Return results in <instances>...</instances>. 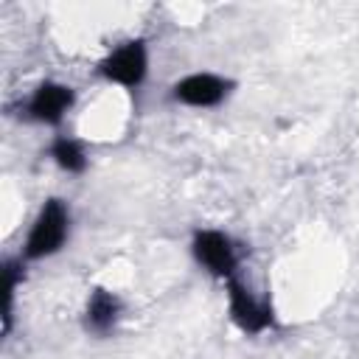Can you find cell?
Listing matches in <instances>:
<instances>
[{
	"instance_id": "obj_2",
	"label": "cell",
	"mask_w": 359,
	"mask_h": 359,
	"mask_svg": "<svg viewBox=\"0 0 359 359\" xmlns=\"http://www.w3.org/2000/svg\"><path fill=\"white\" fill-rule=\"evenodd\" d=\"M101 73L118 84H126V87H135L140 84L143 73H146V48L143 42H129L123 48H118L104 65H101Z\"/></svg>"
},
{
	"instance_id": "obj_4",
	"label": "cell",
	"mask_w": 359,
	"mask_h": 359,
	"mask_svg": "<svg viewBox=\"0 0 359 359\" xmlns=\"http://www.w3.org/2000/svg\"><path fill=\"white\" fill-rule=\"evenodd\" d=\"M224 93H227V84L210 73H196L177 84V98L185 104H194V107L219 104L224 98Z\"/></svg>"
},
{
	"instance_id": "obj_5",
	"label": "cell",
	"mask_w": 359,
	"mask_h": 359,
	"mask_svg": "<svg viewBox=\"0 0 359 359\" xmlns=\"http://www.w3.org/2000/svg\"><path fill=\"white\" fill-rule=\"evenodd\" d=\"M230 311L233 320L244 328V331H264L272 323V311L266 306H258L236 280H230Z\"/></svg>"
},
{
	"instance_id": "obj_6",
	"label": "cell",
	"mask_w": 359,
	"mask_h": 359,
	"mask_svg": "<svg viewBox=\"0 0 359 359\" xmlns=\"http://www.w3.org/2000/svg\"><path fill=\"white\" fill-rule=\"evenodd\" d=\"M70 101H73L70 87H62V84H50V81H48V84H42V87L34 93L28 112H31L36 121L56 123V121L65 115V109L70 107Z\"/></svg>"
},
{
	"instance_id": "obj_8",
	"label": "cell",
	"mask_w": 359,
	"mask_h": 359,
	"mask_svg": "<svg viewBox=\"0 0 359 359\" xmlns=\"http://www.w3.org/2000/svg\"><path fill=\"white\" fill-rule=\"evenodd\" d=\"M53 157H56V163L62 165V168H67V171H81L84 168V154H81V149H79V143H73V140H56L53 143Z\"/></svg>"
},
{
	"instance_id": "obj_1",
	"label": "cell",
	"mask_w": 359,
	"mask_h": 359,
	"mask_svg": "<svg viewBox=\"0 0 359 359\" xmlns=\"http://www.w3.org/2000/svg\"><path fill=\"white\" fill-rule=\"evenodd\" d=\"M65 233H67V210L59 199H50L45 202L42 213L36 216V224L28 236V244H25V255L28 258H42V255H50L62 247L65 241Z\"/></svg>"
},
{
	"instance_id": "obj_7",
	"label": "cell",
	"mask_w": 359,
	"mask_h": 359,
	"mask_svg": "<svg viewBox=\"0 0 359 359\" xmlns=\"http://www.w3.org/2000/svg\"><path fill=\"white\" fill-rule=\"evenodd\" d=\"M115 317H118V300L109 292L98 289L93 294L90 306H87V325L95 328V331H109L112 323H115Z\"/></svg>"
},
{
	"instance_id": "obj_3",
	"label": "cell",
	"mask_w": 359,
	"mask_h": 359,
	"mask_svg": "<svg viewBox=\"0 0 359 359\" xmlns=\"http://www.w3.org/2000/svg\"><path fill=\"white\" fill-rule=\"evenodd\" d=\"M194 252H196V258H199L213 275H230L233 266H236V252H233L230 241H227L222 233H213V230L196 233V238H194Z\"/></svg>"
}]
</instances>
